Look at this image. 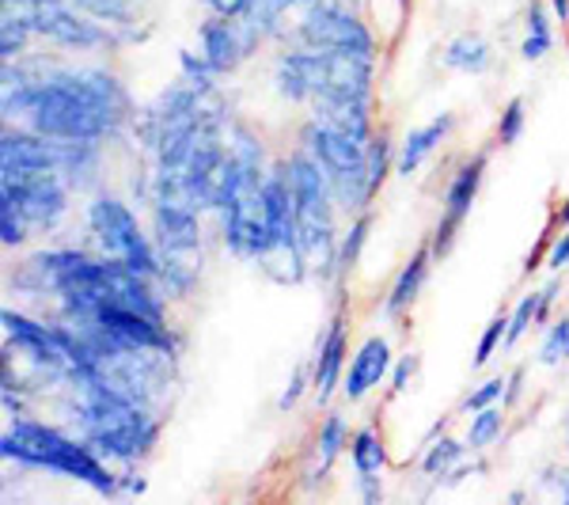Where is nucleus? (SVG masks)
Here are the masks:
<instances>
[{
    "instance_id": "nucleus-39",
    "label": "nucleus",
    "mask_w": 569,
    "mask_h": 505,
    "mask_svg": "<svg viewBox=\"0 0 569 505\" xmlns=\"http://www.w3.org/2000/svg\"><path fill=\"white\" fill-rule=\"evenodd\" d=\"M555 293H558V286H543V289H539V300H536V324H543V319H547L550 305H555Z\"/></svg>"
},
{
    "instance_id": "nucleus-35",
    "label": "nucleus",
    "mask_w": 569,
    "mask_h": 505,
    "mask_svg": "<svg viewBox=\"0 0 569 505\" xmlns=\"http://www.w3.org/2000/svg\"><path fill=\"white\" fill-rule=\"evenodd\" d=\"M415 373H418V357L415 354H407L399 365H395V376H391V392H407V384L415 380Z\"/></svg>"
},
{
    "instance_id": "nucleus-20",
    "label": "nucleus",
    "mask_w": 569,
    "mask_h": 505,
    "mask_svg": "<svg viewBox=\"0 0 569 505\" xmlns=\"http://www.w3.org/2000/svg\"><path fill=\"white\" fill-rule=\"evenodd\" d=\"M342 445H346V418L327 415V422L319 426V437H316V464H311V475H316V479H323L330 472V464L338 461Z\"/></svg>"
},
{
    "instance_id": "nucleus-26",
    "label": "nucleus",
    "mask_w": 569,
    "mask_h": 505,
    "mask_svg": "<svg viewBox=\"0 0 569 505\" xmlns=\"http://www.w3.org/2000/svg\"><path fill=\"white\" fill-rule=\"evenodd\" d=\"M369 225H372V217H369V214L357 217V225L350 228L346 244L338 247V274H350L353 266H357V259H361V247H365V240H369Z\"/></svg>"
},
{
    "instance_id": "nucleus-7",
    "label": "nucleus",
    "mask_w": 569,
    "mask_h": 505,
    "mask_svg": "<svg viewBox=\"0 0 569 505\" xmlns=\"http://www.w3.org/2000/svg\"><path fill=\"white\" fill-rule=\"evenodd\" d=\"M0 195L12 198L20 206V214L39 228H53L69 209L66 179L58 171H39V168H4L0 176Z\"/></svg>"
},
{
    "instance_id": "nucleus-12",
    "label": "nucleus",
    "mask_w": 569,
    "mask_h": 505,
    "mask_svg": "<svg viewBox=\"0 0 569 505\" xmlns=\"http://www.w3.org/2000/svg\"><path fill=\"white\" fill-rule=\"evenodd\" d=\"M262 34L251 31L243 20H228V16H217V20L201 23V58L209 61L217 72H232L247 53L254 50Z\"/></svg>"
},
{
    "instance_id": "nucleus-6",
    "label": "nucleus",
    "mask_w": 569,
    "mask_h": 505,
    "mask_svg": "<svg viewBox=\"0 0 569 505\" xmlns=\"http://www.w3.org/2000/svg\"><path fill=\"white\" fill-rule=\"evenodd\" d=\"M88 220H91V232H96V240L103 244V251L110 259H122L130 270L144 274V278H160V255L152 251L149 236L141 232L137 217L122 201L110 195L96 198L88 209Z\"/></svg>"
},
{
    "instance_id": "nucleus-29",
    "label": "nucleus",
    "mask_w": 569,
    "mask_h": 505,
    "mask_svg": "<svg viewBox=\"0 0 569 505\" xmlns=\"http://www.w3.org/2000/svg\"><path fill=\"white\" fill-rule=\"evenodd\" d=\"M505 330H509V316H493L490 324H486L482 338H479V350H475V362H471L475 369H482V365L498 354V346L505 343Z\"/></svg>"
},
{
    "instance_id": "nucleus-10",
    "label": "nucleus",
    "mask_w": 569,
    "mask_h": 505,
    "mask_svg": "<svg viewBox=\"0 0 569 505\" xmlns=\"http://www.w3.org/2000/svg\"><path fill=\"white\" fill-rule=\"evenodd\" d=\"M4 335L12 338L20 350L39 365L42 373H53V376H69L72 373V362H69V350L61 343L58 327H46V324H34V319L20 316V311L8 308L4 316Z\"/></svg>"
},
{
    "instance_id": "nucleus-19",
    "label": "nucleus",
    "mask_w": 569,
    "mask_h": 505,
    "mask_svg": "<svg viewBox=\"0 0 569 505\" xmlns=\"http://www.w3.org/2000/svg\"><path fill=\"white\" fill-rule=\"evenodd\" d=\"M350 461H353V472L357 475H380L383 464H388V448H383L380 434L372 426L357 429L353 440H350Z\"/></svg>"
},
{
    "instance_id": "nucleus-17",
    "label": "nucleus",
    "mask_w": 569,
    "mask_h": 505,
    "mask_svg": "<svg viewBox=\"0 0 569 505\" xmlns=\"http://www.w3.org/2000/svg\"><path fill=\"white\" fill-rule=\"evenodd\" d=\"M448 130H452V115H440L429 126H421V130H410L407 141H402V152H399V176H407V179L415 176L421 168V160H426V156L448 137Z\"/></svg>"
},
{
    "instance_id": "nucleus-31",
    "label": "nucleus",
    "mask_w": 569,
    "mask_h": 505,
    "mask_svg": "<svg viewBox=\"0 0 569 505\" xmlns=\"http://www.w3.org/2000/svg\"><path fill=\"white\" fill-rule=\"evenodd\" d=\"M525 133V99H509V107L498 118V141L501 145H517V137Z\"/></svg>"
},
{
    "instance_id": "nucleus-32",
    "label": "nucleus",
    "mask_w": 569,
    "mask_h": 505,
    "mask_svg": "<svg viewBox=\"0 0 569 505\" xmlns=\"http://www.w3.org/2000/svg\"><path fill=\"white\" fill-rule=\"evenodd\" d=\"M536 300H539V293H528L525 300L517 305V311L509 316V330H505V346H517L520 343V335L536 324Z\"/></svg>"
},
{
    "instance_id": "nucleus-38",
    "label": "nucleus",
    "mask_w": 569,
    "mask_h": 505,
    "mask_svg": "<svg viewBox=\"0 0 569 505\" xmlns=\"http://www.w3.org/2000/svg\"><path fill=\"white\" fill-rule=\"evenodd\" d=\"M209 4H213V12H217V16H228V20H240L243 8H247V0H209Z\"/></svg>"
},
{
    "instance_id": "nucleus-8",
    "label": "nucleus",
    "mask_w": 569,
    "mask_h": 505,
    "mask_svg": "<svg viewBox=\"0 0 569 505\" xmlns=\"http://www.w3.org/2000/svg\"><path fill=\"white\" fill-rule=\"evenodd\" d=\"M486 164H490V152L471 156V160H467L463 168L452 176V182H448L445 209H440V220H437V228H433V240H429V247H433V259H445V255L452 251L456 236H460L463 220H467V214H471L475 198H479Z\"/></svg>"
},
{
    "instance_id": "nucleus-36",
    "label": "nucleus",
    "mask_w": 569,
    "mask_h": 505,
    "mask_svg": "<svg viewBox=\"0 0 569 505\" xmlns=\"http://www.w3.org/2000/svg\"><path fill=\"white\" fill-rule=\"evenodd\" d=\"M547 266H550V270H562V266H569V232H562L555 244H550V251H547Z\"/></svg>"
},
{
    "instance_id": "nucleus-4",
    "label": "nucleus",
    "mask_w": 569,
    "mask_h": 505,
    "mask_svg": "<svg viewBox=\"0 0 569 505\" xmlns=\"http://www.w3.org/2000/svg\"><path fill=\"white\" fill-rule=\"evenodd\" d=\"M292 206H297L300 247H305L308 270H319V278H330L338 270V232H335V190L327 171L311 152H292L289 160Z\"/></svg>"
},
{
    "instance_id": "nucleus-22",
    "label": "nucleus",
    "mask_w": 569,
    "mask_h": 505,
    "mask_svg": "<svg viewBox=\"0 0 569 505\" xmlns=\"http://www.w3.org/2000/svg\"><path fill=\"white\" fill-rule=\"evenodd\" d=\"M388 168H391V141L380 133L365 145V201L376 198V190L388 179Z\"/></svg>"
},
{
    "instance_id": "nucleus-11",
    "label": "nucleus",
    "mask_w": 569,
    "mask_h": 505,
    "mask_svg": "<svg viewBox=\"0 0 569 505\" xmlns=\"http://www.w3.org/2000/svg\"><path fill=\"white\" fill-rule=\"evenodd\" d=\"M91 316H96V324L103 327L118 346H130V350H168V354L176 350V338L168 335V327L126 305H103L91 311Z\"/></svg>"
},
{
    "instance_id": "nucleus-3",
    "label": "nucleus",
    "mask_w": 569,
    "mask_h": 505,
    "mask_svg": "<svg viewBox=\"0 0 569 505\" xmlns=\"http://www.w3.org/2000/svg\"><path fill=\"white\" fill-rule=\"evenodd\" d=\"M0 453L16 464L27 467H50V472L66 475V479L88 483L96 494H118V475H110L103 456L91 445H80L77 437H66L61 429L46 426V422L16 418V426L8 429L0 440Z\"/></svg>"
},
{
    "instance_id": "nucleus-42",
    "label": "nucleus",
    "mask_w": 569,
    "mask_h": 505,
    "mask_svg": "<svg viewBox=\"0 0 569 505\" xmlns=\"http://www.w3.org/2000/svg\"><path fill=\"white\" fill-rule=\"evenodd\" d=\"M558 220H562V225H569V198L562 201V206H558Z\"/></svg>"
},
{
    "instance_id": "nucleus-24",
    "label": "nucleus",
    "mask_w": 569,
    "mask_h": 505,
    "mask_svg": "<svg viewBox=\"0 0 569 505\" xmlns=\"http://www.w3.org/2000/svg\"><path fill=\"white\" fill-rule=\"evenodd\" d=\"M501 426H505L501 407H482V410H475V415H471V426H467V445H471V448H486L493 437L501 434Z\"/></svg>"
},
{
    "instance_id": "nucleus-2",
    "label": "nucleus",
    "mask_w": 569,
    "mask_h": 505,
    "mask_svg": "<svg viewBox=\"0 0 569 505\" xmlns=\"http://www.w3.org/2000/svg\"><path fill=\"white\" fill-rule=\"evenodd\" d=\"M77 422L84 429L88 445L96 448L103 461L133 464L156 445L160 426L144 410V403L122 396L99 376H77Z\"/></svg>"
},
{
    "instance_id": "nucleus-5",
    "label": "nucleus",
    "mask_w": 569,
    "mask_h": 505,
    "mask_svg": "<svg viewBox=\"0 0 569 505\" xmlns=\"http://www.w3.org/2000/svg\"><path fill=\"white\" fill-rule=\"evenodd\" d=\"M305 141V152H311L319 160V168L327 171L330 190L342 206L350 209H365V145L350 141L346 133L330 130L323 122H311L300 133Z\"/></svg>"
},
{
    "instance_id": "nucleus-37",
    "label": "nucleus",
    "mask_w": 569,
    "mask_h": 505,
    "mask_svg": "<svg viewBox=\"0 0 569 505\" xmlns=\"http://www.w3.org/2000/svg\"><path fill=\"white\" fill-rule=\"evenodd\" d=\"M305 380H308V373H305V369H297V373H292L289 388H284V396L278 399V407H281V410H289V407H292V403H297V399H300V392H305Z\"/></svg>"
},
{
    "instance_id": "nucleus-18",
    "label": "nucleus",
    "mask_w": 569,
    "mask_h": 505,
    "mask_svg": "<svg viewBox=\"0 0 569 505\" xmlns=\"http://www.w3.org/2000/svg\"><path fill=\"white\" fill-rule=\"evenodd\" d=\"M429 259H433V247L429 244H421L415 255H410V263L402 266V274H399V281L391 286V297H388V316H402L410 305L418 300V293H421V281H426V274H429Z\"/></svg>"
},
{
    "instance_id": "nucleus-41",
    "label": "nucleus",
    "mask_w": 569,
    "mask_h": 505,
    "mask_svg": "<svg viewBox=\"0 0 569 505\" xmlns=\"http://www.w3.org/2000/svg\"><path fill=\"white\" fill-rule=\"evenodd\" d=\"M122 486H126V491H130V494H144V479H130V475H126Z\"/></svg>"
},
{
    "instance_id": "nucleus-33",
    "label": "nucleus",
    "mask_w": 569,
    "mask_h": 505,
    "mask_svg": "<svg viewBox=\"0 0 569 505\" xmlns=\"http://www.w3.org/2000/svg\"><path fill=\"white\" fill-rule=\"evenodd\" d=\"M562 357H569V316L550 327L543 350H539V362L543 365H555V362H562Z\"/></svg>"
},
{
    "instance_id": "nucleus-9",
    "label": "nucleus",
    "mask_w": 569,
    "mask_h": 505,
    "mask_svg": "<svg viewBox=\"0 0 569 505\" xmlns=\"http://www.w3.org/2000/svg\"><path fill=\"white\" fill-rule=\"evenodd\" d=\"M300 39H305V46H319V50H346L376 58L372 31L350 8H308V16L300 20Z\"/></svg>"
},
{
    "instance_id": "nucleus-23",
    "label": "nucleus",
    "mask_w": 569,
    "mask_h": 505,
    "mask_svg": "<svg viewBox=\"0 0 569 505\" xmlns=\"http://www.w3.org/2000/svg\"><path fill=\"white\" fill-rule=\"evenodd\" d=\"M550 42H555V34H550L547 8L543 4H531L528 8V34H525V46H520V53H525L528 61H539V58H547Z\"/></svg>"
},
{
    "instance_id": "nucleus-14",
    "label": "nucleus",
    "mask_w": 569,
    "mask_h": 505,
    "mask_svg": "<svg viewBox=\"0 0 569 505\" xmlns=\"http://www.w3.org/2000/svg\"><path fill=\"white\" fill-rule=\"evenodd\" d=\"M152 214H156V232H160L163 251H201L198 209L182 206V201L152 198Z\"/></svg>"
},
{
    "instance_id": "nucleus-15",
    "label": "nucleus",
    "mask_w": 569,
    "mask_h": 505,
    "mask_svg": "<svg viewBox=\"0 0 569 505\" xmlns=\"http://www.w3.org/2000/svg\"><path fill=\"white\" fill-rule=\"evenodd\" d=\"M388 369H391L388 338H369V343H365L361 350L353 354L350 373H346V384H342V396L350 399V403L365 399L376 388V384L388 376Z\"/></svg>"
},
{
    "instance_id": "nucleus-21",
    "label": "nucleus",
    "mask_w": 569,
    "mask_h": 505,
    "mask_svg": "<svg viewBox=\"0 0 569 505\" xmlns=\"http://www.w3.org/2000/svg\"><path fill=\"white\" fill-rule=\"evenodd\" d=\"M445 66L460 69V72H482L490 66V46H486L482 34H460V39L445 50Z\"/></svg>"
},
{
    "instance_id": "nucleus-16",
    "label": "nucleus",
    "mask_w": 569,
    "mask_h": 505,
    "mask_svg": "<svg viewBox=\"0 0 569 505\" xmlns=\"http://www.w3.org/2000/svg\"><path fill=\"white\" fill-rule=\"evenodd\" d=\"M342 365H346V319L335 316L319 343V354H316V365H311V388H316L319 403H327L335 396L338 380H342Z\"/></svg>"
},
{
    "instance_id": "nucleus-30",
    "label": "nucleus",
    "mask_w": 569,
    "mask_h": 505,
    "mask_svg": "<svg viewBox=\"0 0 569 505\" xmlns=\"http://www.w3.org/2000/svg\"><path fill=\"white\" fill-rule=\"evenodd\" d=\"M179 66H182V80H187V85H194L198 91H209V88H213V77H220V72L209 66L206 58H194L190 50L179 53Z\"/></svg>"
},
{
    "instance_id": "nucleus-34",
    "label": "nucleus",
    "mask_w": 569,
    "mask_h": 505,
    "mask_svg": "<svg viewBox=\"0 0 569 505\" xmlns=\"http://www.w3.org/2000/svg\"><path fill=\"white\" fill-rule=\"evenodd\" d=\"M505 384H509L505 376H490V380H486L482 388H475L471 396H467L463 407L471 410V415H475V410H482V407H493V403L505 396Z\"/></svg>"
},
{
    "instance_id": "nucleus-40",
    "label": "nucleus",
    "mask_w": 569,
    "mask_h": 505,
    "mask_svg": "<svg viewBox=\"0 0 569 505\" xmlns=\"http://www.w3.org/2000/svg\"><path fill=\"white\" fill-rule=\"evenodd\" d=\"M550 8H555V16H558V20H569V0H550Z\"/></svg>"
},
{
    "instance_id": "nucleus-13",
    "label": "nucleus",
    "mask_w": 569,
    "mask_h": 505,
    "mask_svg": "<svg viewBox=\"0 0 569 505\" xmlns=\"http://www.w3.org/2000/svg\"><path fill=\"white\" fill-rule=\"evenodd\" d=\"M316 122L330 126V130L346 133L357 145L372 141V99H353V96H316Z\"/></svg>"
},
{
    "instance_id": "nucleus-25",
    "label": "nucleus",
    "mask_w": 569,
    "mask_h": 505,
    "mask_svg": "<svg viewBox=\"0 0 569 505\" xmlns=\"http://www.w3.org/2000/svg\"><path fill=\"white\" fill-rule=\"evenodd\" d=\"M27 225L31 220L20 214V206L0 195V240H4V247H20L27 240Z\"/></svg>"
},
{
    "instance_id": "nucleus-27",
    "label": "nucleus",
    "mask_w": 569,
    "mask_h": 505,
    "mask_svg": "<svg viewBox=\"0 0 569 505\" xmlns=\"http://www.w3.org/2000/svg\"><path fill=\"white\" fill-rule=\"evenodd\" d=\"M463 448H467V440L460 445V440H452V437H445L440 445H429L426 461H421V472H426V475H445L448 467L463 456Z\"/></svg>"
},
{
    "instance_id": "nucleus-28",
    "label": "nucleus",
    "mask_w": 569,
    "mask_h": 505,
    "mask_svg": "<svg viewBox=\"0 0 569 505\" xmlns=\"http://www.w3.org/2000/svg\"><path fill=\"white\" fill-rule=\"evenodd\" d=\"M27 39H31L27 23L16 20L12 12H4V23H0V53H4V61L20 58V53L27 50Z\"/></svg>"
},
{
    "instance_id": "nucleus-1",
    "label": "nucleus",
    "mask_w": 569,
    "mask_h": 505,
    "mask_svg": "<svg viewBox=\"0 0 569 505\" xmlns=\"http://www.w3.org/2000/svg\"><path fill=\"white\" fill-rule=\"evenodd\" d=\"M8 115H27L34 133L53 141L99 145L130 118V96L110 72L53 69L31 85L4 88Z\"/></svg>"
}]
</instances>
